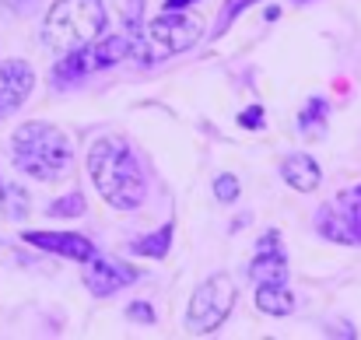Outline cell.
I'll return each mask as SVG.
<instances>
[{
    "mask_svg": "<svg viewBox=\"0 0 361 340\" xmlns=\"http://www.w3.org/2000/svg\"><path fill=\"white\" fill-rule=\"evenodd\" d=\"M245 4H252V0H232V4H228V18H232V14H239Z\"/></svg>",
    "mask_w": 361,
    "mask_h": 340,
    "instance_id": "44dd1931",
    "label": "cell"
},
{
    "mask_svg": "<svg viewBox=\"0 0 361 340\" xmlns=\"http://www.w3.org/2000/svg\"><path fill=\"white\" fill-rule=\"evenodd\" d=\"M106 28L102 0H56L42 25V46L56 56L88 49Z\"/></svg>",
    "mask_w": 361,
    "mask_h": 340,
    "instance_id": "3957f363",
    "label": "cell"
},
{
    "mask_svg": "<svg viewBox=\"0 0 361 340\" xmlns=\"http://www.w3.org/2000/svg\"><path fill=\"white\" fill-rule=\"evenodd\" d=\"M25 242H32V245H39L46 253L78 260V263H88L95 256V245L85 235H74V231H25Z\"/></svg>",
    "mask_w": 361,
    "mask_h": 340,
    "instance_id": "9c48e42d",
    "label": "cell"
},
{
    "mask_svg": "<svg viewBox=\"0 0 361 340\" xmlns=\"http://www.w3.org/2000/svg\"><path fill=\"white\" fill-rule=\"evenodd\" d=\"M239 123H242V126H259V123H263V113H259V109H252V113H242Z\"/></svg>",
    "mask_w": 361,
    "mask_h": 340,
    "instance_id": "ffe728a7",
    "label": "cell"
},
{
    "mask_svg": "<svg viewBox=\"0 0 361 340\" xmlns=\"http://www.w3.org/2000/svg\"><path fill=\"white\" fill-rule=\"evenodd\" d=\"M11 154H14V165L39 179V183H56V179H67L71 176V165H74V147H71V137L53 126V123H25L14 130L11 137Z\"/></svg>",
    "mask_w": 361,
    "mask_h": 340,
    "instance_id": "7a4b0ae2",
    "label": "cell"
},
{
    "mask_svg": "<svg viewBox=\"0 0 361 340\" xmlns=\"http://www.w3.org/2000/svg\"><path fill=\"white\" fill-rule=\"evenodd\" d=\"M284 179L291 190H302V193H312L319 186V165L309 158V154H291L284 165H281Z\"/></svg>",
    "mask_w": 361,
    "mask_h": 340,
    "instance_id": "8fae6325",
    "label": "cell"
},
{
    "mask_svg": "<svg viewBox=\"0 0 361 340\" xmlns=\"http://www.w3.org/2000/svg\"><path fill=\"white\" fill-rule=\"evenodd\" d=\"M200 35H204V21L197 14L169 11V14H158L144 28L137 49L144 53V60H169V56H179V53L193 49L200 42Z\"/></svg>",
    "mask_w": 361,
    "mask_h": 340,
    "instance_id": "277c9868",
    "label": "cell"
},
{
    "mask_svg": "<svg viewBox=\"0 0 361 340\" xmlns=\"http://www.w3.org/2000/svg\"><path fill=\"white\" fill-rule=\"evenodd\" d=\"M32 88H35V74L25 60H0V119L21 109Z\"/></svg>",
    "mask_w": 361,
    "mask_h": 340,
    "instance_id": "52a82bcc",
    "label": "cell"
},
{
    "mask_svg": "<svg viewBox=\"0 0 361 340\" xmlns=\"http://www.w3.org/2000/svg\"><path fill=\"white\" fill-rule=\"evenodd\" d=\"M186 4H193V0H165L169 11H179V7H186Z\"/></svg>",
    "mask_w": 361,
    "mask_h": 340,
    "instance_id": "7402d4cb",
    "label": "cell"
},
{
    "mask_svg": "<svg viewBox=\"0 0 361 340\" xmlns=\"http://www.w3.org/2000/svg\"><path fill=\"white\" fill-rule=\"evenodd\" d=\"M319 235L344 245H361V186L344 190L330 207L319 211Z\"/></svg>",
    "mask_w": 361,
    "mask_h": 340,
    "instance_id": "8992f818",
    "label": "cell"
},
{
    "mask_svg": "<svg viewBox=\"0 0 361 340\" xmlns=\"http://www.w3.org/2000/svg\"><path fill=\"white\" fill-rule=\"evenodd\" d=\"M323 116H326V102H323V99H312V102H309V109L298 116V126H302V130H312V133H316V130H319V119H323Z\"/></svg>",
    "mask_w": 361,
    "mask_h": 340,
    "instance_id": "2e32d148",
    "label": "cell"
},
{
    "mask_svg": "<svg viewBox=\"0 0 361 340\" xmlns=\"http://www.w3.org/2000/svg\"><path fill=\"white\" fill-rule=\"evenodd\" d=\"M214 193H218V200L232 204V200L239 197V179H235V176H221V179L214 183Z\"/></svg>",
    "mask_w": 361,
    "mask_h": 340,
    "instance_id": "ac0fdd59",
    "label": "cell"
},
{
    "mask_svg": "<svg viewBox=\"0 0 361 340\" xmlns=\"http://www.w3.org/2000/svg\"><path fill=\"white\" fill-rule=\"evenodd\" d=\"M92 267L85 270V284H88V291L92 295H99V298H106V295H116L120 288H126V284H133L140 274L137 270H130L126 263H120V260H109V256H92L88 260Z\"/></svg>",
    "mask_w": 361,
    "mask_h": 340,
    "instance_id": "ba28073f",
    "label": "cell"
},
{
    "mask_svg": "<svg viewBox=\"0 0 361 340\" xmlns=\"http://www.w3.org/2000/svg\"><path fill=\"white\" fill-rule=\"evenodd\" d=\"M249 277H256V281H284V277H288V263H284L281 235H277V231H267V235H263L259 253H256V260L249 263Z\"/></svg>",
    "mask_w": 361,
    "mask_h": 340,
    "instance_id": "30bf717a",
    "label": "cell"
},
{
    "mask_svg": "<svg viewBox=\"0 0 361 340\" xmlns=\"http://www.w3.org/2000/svg\"><path fill=\"white\" fill-rule=\"evenodd\" d=\"M235 302V284L232 277H207L193 298H190V312H186V330L190 334H211L225 323V316L232 312Z\"/></svg>",
    "mask_w": 361,
    "mask_h": 340,
    "instance_id": "5b68a950",
    "label": "cell"
},
{
    "mask_svg": "<svg viewBox=\"0 0 361 340\" xmlns=\"http://www.w3.org/2000/svg\"><path fill=\"white\" fill-rule=\"evenodd\" d=\"M137 49V39H130L126 32H116V35H109V39H102L95 49H88L92 53V63L95 67H109V63H120L123 56H130Z\"/></svg>",
    "mask_w": 361,
    "mask_h": 340,
    "instance_id": "4fadbf2b",
    "label": "cell"
},
{
    "mask_svg": "<svg viewBox=\"0 0 361 340\" xmlns=\"http://www.w3.org/2000/svg\"><path fill=\"white\" fill-rule=\"evenodd\" d=\"M0 214L7 221H25V214H28V193L7 179H0Z\"/></svg>",
    "mask_w": 361,
    "mask_h": 340,
    "instance_id": "5bb4252c",
    "label": "cell"
},
{
    "mask_svg": "<svg viewBox=\"0 0 361 340\" xmlns=\"http://www.w3.org/2000/svg\"><path fill=\"white\" fill-rule=\"evenodd\" d=\"M126 320H133V323H154V312L147 309V302H133L126 309Z\"/></svg>",
    "mask_w": 361,
    "mask_h": 340,
    "instance_id": "d6986e66",
    "label": "cell"
},
{
    "mask_svg": "<svg viewBox=\"0 0 361 340\" xmlns=\"http://www.w3.org/2000/svg\"><path fill=\"white\" fill-rule=\"evenodd\" d=\"M85 211V197L81 193H71V197H63V200H56V204H49V214H81Z\"/></svg>",
    "mask_w": 361,
    "mask_h": 340,
    "instance_id": "e0dca14e",
    "label": "cell"
},
{
    "mask_svg": "<svg viewBox=\"0 0 361 340\" xmlns=\"http://www.w3.org/2000/svg\"><path fill=\"white\" fill-rule=\"evenodd\" d=\"M88 172L99 197L116 211H133L144 200V169L123 137H102L92 144Z\"/></svg>",
    "mask_w": 361,
    "mask_h": 340,
    "instance_id": "6da1fadb",
    "label": "cell"
},
{
    "mask_svg": "<svg viewBox=\"0 0 361 340\" xmlns=\"http://www.w3.org/2000/svg\"><path fill=\"white\" fill-rule=\"evenodd\" d=\"M169 242H172V228L165 225L158 231H151V235H144V238H137V242H130V253L133 256H165Z\"/></svg>",
    "mask_w": 361,
    "mask_h": 340,
    "instance_id": "9a60e30c",
    "label": "cell"
},
{
    "mask_svg": "<svg viewBox=\"0 0 361 340\" xmlns=\"http://www.w3.org/2000/svg\"><path fill=\"white\" fill-rule=\"evenodd\" d=\"M256 305L267 312V316H288L295 309V298L291 291L284 288V281H259L256 288Z\"/></svg>",
    "mask_w": 361,
    "mask_h": 340,
    "instance_id": "7c38bea8",
    "label": "cell"
}]
</instances>
